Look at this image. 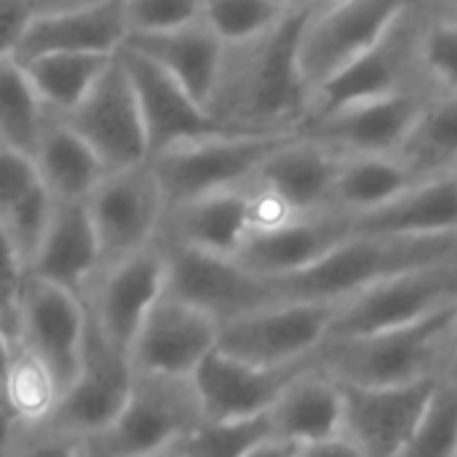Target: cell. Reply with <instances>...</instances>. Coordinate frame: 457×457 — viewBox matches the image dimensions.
Masks as SVG:
<instances>
[{"label": "cell", "mask_w": 457, "mask_h": 457, "mask_svg": "<svg viewBox=\"0 0 457 457\" xmlns=\"http://www.w3.org/2000/svg\"><path fill=\"white\" fill-rule=\"evenodd\" d=\"M308 8V0H297L292 13L268 35L244 46H225L206 107L225 131L284 134L305 123L311 94L297 70V37Z\"/></svg>", "instance_id": "obj_1"}, {"label": "cell", "mask_w": 457, "mask_h": 457, "mask_svg": "<svg viewBox=\"0 0 457 457\" xmlns=\"http://www.w3.org/2000/svg\"><path fill=\"white\" fill-rule=\"evenodd\" d=\"M457 305L391 332L327 340L319 367L345 386H415L445 380L455 356Z\"/></svg>", "instance_id": "obj_2"}, {"label": "cell", "mask_w": 457, "mask_h": 457, "mask_svg": "<svg viewBox=\"0 0 457 457\" xmlns=\"http://www.w3.org/2000/svg\"><path fill=\"white\" fill-rule=\"evenodd\" d=\"M450 260H457V236L394 238L353 233L329 257H324L303 273L276 278L273 287L281 303L340 305L380 281Z\"/></svg>", "instance_id": "obj_3"}, {"label": "cell", "mask_w": 457, "mask_h": 457, "mask_svg": "<svg viewBox=\"0 0 457 457\" xmlns=\"http://www.w3.org/2000/svg\"><path fill=\"white\" fill-rule=\"evenodd\" d=\"M428 16L431 3H404L386 35L364 56H359L351 67H345L311 96L308 118L399 94L431 96L420 62Z\"/></svg>", "instance_id": "obj_4"}, {"label": "cell", "mask_w": 457, "mask_h": 457, "mask_svg": "<svg viewBox=\"0 0 457 457\" xmlns=\"http://www.w3.org/2000/svg\"><path fill=\"white\" fill-rule=\"evenodd\" d=\"M204 423L190 380L134 375L120 415L96 436L80 442L83 457H158Z\"/></svg>", "instance_id": "obj_5"}, {"label": "cell", "mask_w": 457, "mask_h": 457, "mask_svg": "<svg viewBox=\"0 0 457 457\" xmlns=\"http://www.w3.org/2000/svg\"><path fill=\"white\" fill-rule=\"evenodd\" d=\"M297 131L284 134H212L179 142L147 158L163 193L166 209L212 193L246 185L262 161L287 145Z\"/></svg>", "instance_id": "obj_6"}, {"label": "cell", "mask_w": 457, "mask_h": 457, "mask_svg": "<svg viewBox=\"0 0 457 457\" xmlns=\"http://www.w3.org/2000/svg\"><path fill=\"white\" fill-rule=\"evenodd\" d=\"M340 163V155L300 134L270 153L246 182L254 204V230L332 212Z\"/></svg>", "instance_id": "obj_7"}, {"label": "cell", "mask_w": 457, "mask_h": 457, "mask_svg": "<svg viewBox=\"0 0 457 457\" xmlns=\"http://www.w3.org/2000/svg\"><path fill=\"white\" fill-rule=\"evenodd\" d=\"M404 3L311 0L297 37V70L313 96L324 83L364 56L394 24Z\"/></svg>", "instance_id": "obj_8"}, {"label": "cell", "mask_w": 457, "mask_h": 457, "mask_svg": "<svg viewBox=\"0 0 457 457\" xmlns=\"http://www.w3.org/2000/svg\"><path fill=\"white\" fill-rule=\"evenodd\" d=\"M457 305V260L407 270L337 305L329 340H353L418 324Z\"/></svg>", "instance_id": "obj_9"}, {"label": "cell", "mask_w": 457, "mask_h": 457, "mask_svg": "<svg viewBox=\"0 0 457 457\" xmlns=\"http://www.w3.org/2000/svg\"><path fill=\"white\" fill-rule=\"evenodd\" d=\"M337 305L278 303L220 327L217 351L265 370L313 361L329 340Z\"/></svg>", "instance_id": "obj_10"}, {"label": "cell", "mask_w": 457, "mask_h": 457, "mask_svg": "<svg viewBox=\"0 0 457 457\" xmlns=\"http://www.w3.org/2000/svg\"><path fill=\"white\" fill-rule=\"evenodd\" d=\"M166 254V295L225 327L254 311L278 305L270 278H260L230 257L158 244Z\"/></svg>", "instance_id": "obj_11"}, {"label": "cell", "mask_w": 457, "mask_h": 457, "mask_svg": "<svg viewBox=\"0 0 457 457\" xmlns=\"http://www.w3.org/2000/svg\"><path fill=\"white\" fill-rule=\"evenodd\" d=\"M99 244V270L115 265L158 241L166 214L163 193L147 163L107 171L86 201Z\"/></svg>", "instance_id": "obj_12"}, {"label": "cell", "mask_w": 457, "mask_h": 457, "mask_svg": "<svg viewBox=\"0 0 457 457\" xmlns=\"http://www.w3.org/2000/svg\"><path fill=\"white\" fill-rule=\"evenodd\" d=\"M134 383L131 361L94 327L86 313V340L78 364V375L59 396L51 415V426L67 436L86 442L102 434L123 410Z\"/></svg>", "instance_id": "obj_13"}, {"label": "cell", "mask_w": 457, "mask_h": 457, "mask_svg": "<svg viewBox=\"0 0 457 457\" xmlns=\"http://www.w3.org/2000/svg\"><path fill=\"white\" fill-rule=\"evenodd\" d=\"M166 295V254L158 246H147L115 265L96 273L83 305L94 327L129 356L147 313Z\"/></svg>", "instance_id": "obj_14"}, {"label": "cell", "mask_w": 457, "mask_h": 457, "mask_svg": "<svg viewBox=\"0 0 457 457\" xmlns=\"http://www.w3.org/2000/svg\"><path fill=\"white\" fill-rule=\"evenodd\" d=\"M126 37L123 0H40L16 43L13 59L24 64L51 54L115 56Z\"/></svg>", "instance_id": "obj_15"}, {"label": "cell", "mask_w": 457, "mask_h": 457, "mask_svg": "<svg viewBox=\"0 0 457 457\" xmlns=\"http://www.w3.org/2000/svg\"><path fill=\"white\" fill-rule=\"evenodd\" d=\"M442 380L415 386H345L343 434L364 457H402L415 439Z\"/></svg>", "instance_id": "obj_16"}, {"label": "cell", "mask_w": 457, "mask_h": 457, "mask_svg": "<svg viewBox=\"0 0 457 457\" xmlns=\"http://www.w3.org/2000/svg\"><path fill=\"white\" fill-rule=\"evenodd\" d=\"M62 120L96 153L107 171L147 163L142 115L118 54L88 96Z\"/></svg>", "instance_id": "obj_17"}, {"label": "cell", "mask_w": 457, "mask_h": 457, "mask_svg": "<svg viewBox=\"0 0 457 457\" xmlns=\"http://www.w3.org/2000/svg\"><path fill=\"white\" fill-rule=\"evenodd\" d=\"M86 340V305L80 297L29 278L21 295L19 335L24 345L54 378L59 396L70 388L78 375L80 353Z\"/></svg>", "instance_id": "obj_18"}, {"label": "cell", "mask_w": 457, "mask_h": 457, "mask_svg": "<svg viewBox=\"0 0 457 457\" xmlns=\"http://www.w3.org/2000/svg\"><path fill=\"white\" fill-rule=\"evenodd\" d=\"M428 99L426 94H399L343 107L329 115L308 118L297 134L324 145L340 158L399 155Z\"/></svg>", "instance_id": "obj_19"}, {"label": "cell", "mask_w": 457, "mask_h": 457, "mask_svg": "<svg viewBox=\"0 0 457 457\" xmlns=\"http://www.w3.org/2000/svg\"><path fill=\"white\" fill-rule=\"evenodd\" d=\"M217 340L220 324L163 295L147 313L129 351V361L134 375L190 380L209 353L217 351Z\"/></svg>", "instance_id": "obj_20"}, {"label": "cell", "mask_w": 457, "mask_h": 457, "mask_svg": "<svg viewBox=\"0 0 457 457\" xmlns=\"http://www.w3.org/2000/svg\"><path fill=\"white\" fill-rule=\"evenodd\" d=\"M316 359L297 367L265 370L236 361L220 351L209 353V359L190 378L204 412V423H246L268 418L278 396L305 370H311Z\"/></svg>", "instance_id": "obj_21"}, {"label": "cell", "mask_w": 457, "mask_h": 457, "mask_svg": "<svg viewBox=\"0 0 457 457\" xmlns=\"http://www.w3.org/2000/svg\"><path fill=\"white\" fill-rule=\"evenodd\" d=\"M118 59L129 75L142 115V126L147 137V158L179 142H190L212 134H230L171 75H166L150 59L139 56L126 46L118 51Z\"/></svg>", "instance_id": "obj_22"}, {"label": "cell", "mask_w": 457, "mask_h": 457, "mask_svg": "<svg viewBox=\"0 0 457 457\" xmlns=\"http://www.w3.org/2000/svg\"><path fill=\"white\" fill-rule=\"evenodd\" d=\"M353 236V220L337 212L300 217L268 230H254L236 262L260 278H287L329 257Z\"/></svg>", "instance_id": "obj_23"}, {"label": "cell", "mask_w": 457, "mask_h": 457, "mask_svg": "<svg viewBox=\"0 0 457 457\" xmlns=\"http://www.w3.org/2000/svg\"><path fill=\"white\" fill-rule=\"evenodd\" d=\"M252 233L254 204L246 185H241L169 206L158 230V244L236 260Z\"/></svg>", "instance_id": "obj_24"}, {"label": "cell", "mask_w": 457, "mask_h": 457, "mask_svg": "<svg viewBox=\"0 0 457 457\" xmlns=\"http://www.w3.org/2000/svg\"><path fill=\"white\" fill-rule=\"evenodd\" d=\"M99 273V244L86 204H56L51 228L29 265V278L83 300Z\"/></svg>", "instance_id": "obj_25"}, {"label": "cell", "mask_w": 457, "mask_h": 457, "mask_svg": "<svg viewBox=\"0 0 457 457\" xmlns=\"http://www.w3.org/2000/svg\"><path fill=\"white\" fill-rule=\"evenodd\" d=\"M270 436L289 447H308L343 434L340 383L319 367L305 370L268 412Z\"/></svg>", "instance_id": "obj_26"}, {"label": "cell", "mask_w": 457, "mask_h": 457, "mask_svg": "<svg viewBox=\"0 0 457 457\" xmlns=\"http://www.w3.org/2000/svg\"><path fill=\"white\" fill-rule=\"evenodd\" d=\"M139 56L150 59L166 75H171L204 110L214 94L225 46L212 35V29L201 21V16L163 35H137L123 43Z\"/></svg>", "instance_id": "obj_27"}, {"label": "cell", "mask_w": 457, "mask_h": 457, "mask_svg": "<svg viewBox=\"0 0 457 457\" xmlns=\"http://www.w3.org/2000/svg\"><path fill=\"white\" fill-rule=\"evenodd\" d=\"M32 163L37 182L56 204H86L107 177L96 153L62 118L51 115L32 153Z\"/></svg>", "instance_id": "obj_28"}, {"label": "cell", "mask_w": 457, "mask_h": 457, "mask_svg": "<svg viewBox=\"0 0 457 457\" xmlns=\"http://www.w3.org/2000/svg\"><path fill=\"white\" fill-rule=\"evenodd\" d=\"M420 182L423 179L399 155L343 158L332 195V212L356 220L394 204Z\"/></svg>", "instance_id": "obj_29"}, {"label": "cell", "mask_w": 457, "mask_h": 457, "mask_svg": "<svg viewBox=\"0 0 457 457\" xmlns=\"http://www.w3.org/2000/svg\"><path fill=\"white\" fill-rule=\"evenodd\" d=\"M112 56L99 54H51L24 62V75L51 118H67L96 86Z\"/></svg>", "instance_id": "obj_30"}, {"label": "cell", "mask_w": 457, "mask_h": 457, "mask_svg": "<svg viewBox=\"0 0 457 457\" xmlns=\"http://www.w3.org/2000/svg\"><path fill=\"white\" fill-rule=\"evenodd\" d=\"M399 158L420 177L457 171V96H431L420 110Z\"/></svg>", "instance_id": "obj_31"}, {"label": "cell", "mask_w": 457, "mask_h": 457, "mask_svg": "<svg viewBox=\"0 0 457 457\" xmlns=\"http://www.w3.org/2000/svg\"><path fill=\"white\" fill-rule=\"evenodd\" d=\"M59 402V388L48 370L19 343H11V359L3 386V431L8 426L48 423Z\"/></svg>", "instance_id": "obj_32"}, {"label": "cell", "mask_w": 457, "mask_h": 457, "mask_svg": "<svg viewBox=\"0 0 457 457\" xmlns=\"http://www.w3.org/2000/svg\"><path fill=\"white\" fill-rule=\"evenodd\" d=\"M48 112L13 56L0 59V145L29 155L37 147Z\"/></svg>", "instance_id": "obj_33"}, {"label": "cell", "mask_w": 457, "mask_h": 457, "mask_svg": "<svg viewBox=\"0 0 457 457\" xmlns=\"http://www.w3.org/2000/svg\"><path fill=\"white\" fill-rule=\"evenodd\" d=\"M297 0H201V21L222 46L252 43L276 29Z\"/></svg>", "instance_id": "obj_34"}, {"label": "cell", "mask_w": 457, "mask_h": 457, "mask_svg": "<svg viewBox=\"0 0 457 457\" xmlns=\"http://www.w3.org/2000/svg\"><path fill=\"white\" fill-rule=\"evenodd\" d=\"M420 62L431 96H457V3H431Z\"/></svg>", "instance_id": "obj_35"}, {"label": "cell", "mask_w": 457, "mask_h": 457, "mask_svg": "<svg viewBox=\"0 0 457 457\" xmlns=\"http://www.w3.org/2000/svg\"><path fill=\"white\" fill-rule=\"evenodd\" d=\"M270 436L268 418L246 423H201L171 447V457H244Z\"/></svg>", "instance_id": "obj_36"}, {"label": "cell", "mask_w": 457, "mask_h": 457, "mask_svg": "<svg viewBox=\"0 0 457 457\" xmlns=\"http://www.w3.org/2000/svg\"><path fill=\"white\" fill-rule=\"evenodd\" d=\"M54 209H56V201L37 182L19 204H13L0 217V228L5 230L8 241L13 244V249L21 257V262L27 265V270L43 246V238H46L51 220H54Z\"/></svg>", "instance_id": "obj_37"}, {"label": "cell", "mask_w": 457, "mask_h": 457, "mask_svg": "<svg viewBox=\"0 0 457 457\" xmlns=\"http://www.w3.org/2000/svg\"><path fill=\"white\" fill-rule=\"evenodd\" d=\"M402 457H457V383L442 380Z\"/></svg>", "instance_id": "obj_38"}, {"label": "cell", "mask_w": 457, "mask_h": 457, "mask_svg": "<svg viewBox=\"0 0 457 457\" xmlns=\"http://www.w3.org/2000/svg\"><path fill=\"white\" fill-rule=\"evenodd\" d=\"M123 13L129 37L163 35L193 24L201 16V0H123Z\"/></svg>", "instance_id": "obj_39"}, {"label": "cell", "mask_w": 457, "mask_h": 457, "mask_svg": "<svg viewBox=\"0 0 457 457\" xmlns=\"http://www.w3.org/2000/svg\"><path fill=\"white\" fill-rule=\"evenodd\" d=\"M0 457H83L80 442L51 423L8 426L0 436Z\"/></svg>", "instance_id": "obj_40"}, {"label": "cell", "mask_w": 457, "mask_h": 457, "mask_svg": "<svg viewBox=\"0 0 457 457\" xmlns=\"http://www.w3.org/2000/svg\"><path fill=\"white\" fill-rule=\"evenodd\" d=\"M27 281H29V270L16 254L5 230L0 228V327L8 343H16L19 335V311H21V295Z\"/></svg>", "instance_id": "obj_41"}, {"label": "cell", "mask_w": 457, "mask_h": 457, "mask_svg": "<svg viewBox=\"0 0 457 457\" xmlns=\"http://www.w3.org/2000/svg\"><path fill=\"white\" fill-rule=\"evenodd\" d=\"M37 185V171L29 155L0 145V217Z\"/></svg>", "instance_id": "obj_42"}, {"label": "cell", "mask_w": 457, "mask_h": 457, "mask_svg": "<svg viewBox=\"0 0 457 457\" xmlns=\"http://www.w3.org/2000/svg\"><path fill=\"white\" fill-rule=\"evenodd\" d=\"M40 0H0V59L13 56L16 43L35 16Z\"/></svg>", "instance_id": "obj_43"}, {"label": "cell", "mask_w": 457, "mask_h": 457, "mask_svg": "<svg viewBox=\"0 0 457 457\" xmlns=\"http://www.w3.org/2000/svg\"><path fill=\"white\" fill-rule=\"evenodd\" d=\"M297 457H364L345 436H335L319 445H308V447H295Z\"/></svg>", "instance_id": "obj_44"}, {"label": "cell", "mask_w": 457, "mask_h": 457, "mask_svg": "<svg viewBox=\"0 0 457 457\" xmlns=\"http://www.w3.org/2000/svg\"><path fill=\"white\" fill-rule=\"evenodd\" d=\"M244 457H297V450L278 442V439H273V436H268L260 445H254Z\"/></svg>", "instance_id": "obj_45"}, {"label": "cell", "mask_w": 457, "mask_h": 457, "mask_svg": "<svg viewBox=\"0 0 457 457\" xmlns=\"http://www.w3.org/2000/svg\"><path fill=\"white\" fill-rule=\"evenodd\" d=\"M8 359H11V343L0 327V428H3V386H5V372H8Z\"/></svg>", "instance_id": "obj_46"}, {"label": "cell", "mask_w": 457, "mask_h": 457, "mask_svg": "<svg viewBox=\"0 0 457 457\" xmlns=\"http://www.w3.org/2000/svg\"><path fill=\"white\" fill-rule=\"evenodd\" d=\"M445 380L457 383V340H455V356H453V364H450V372H447V378H445Z\"/></svg>", "instance_id": "obj_47"}, {"label": "cell", "mask_w": 457, "mask_h": 457, "mask_svg": "<svg viewBox=\"0 0 457 457\" xmlns=\"http://www.w3.org/2000/svg\"><path fill=\"white\" fill-rule=\"evenodd\" d=\"M158 457H171V455H158Z\"/></svg>", "instance_id": "obj_48"}, {"label": "cell", "mask_w": 457, "mask_h": 457, "mask_svg": "<svg viewBox=\"0 0 457 457\" xmlns=\"http://www.w3.org/2000/svg\"><path fill=\"white\" fill-rule=\"evenodd\" d=\"M0 436H3V428H0Z\"/></svg>", "instance_id": "obj_49"}]
</instances>
